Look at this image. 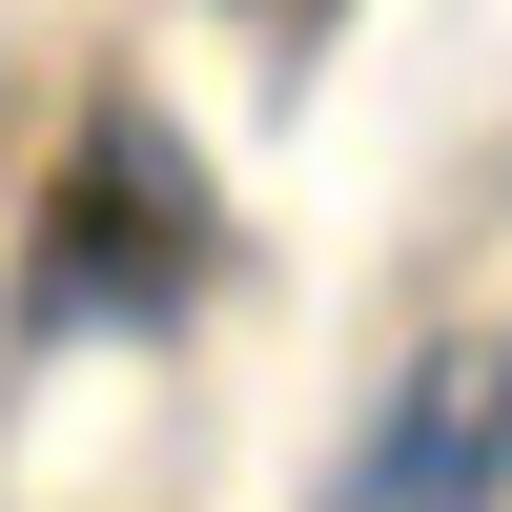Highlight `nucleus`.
<instances>
[{
	"mask_svg": "<svg viewBox=\"0 0 512 512\" xmlns=\"http://www.w3.org/2000/svg\"><path fill=\"white\" fill-rule=\"evenodd\" d=\"M226 21H328V0H226Z\"/></svg>",
	"mask_w": 512,
	"mask_h": 512,
	"instance_id": "7ed1b4c3",
	"label": "nucleus"
},
{
	"mask_svg": "<svg viewBox=\"0 0 512 512\" xmlns=\"http://www.w3.org/2000/svg\"><path fill=\"white\" fill-rule=\"evenodd\" d=\"M512 492V328H451V349L390 369V410L349 431L328 512H492Z\"/></svg>",
	"mask_w": 512,
	"mask_h": 512,
	"instance_id": "f03ea898",
	"label": "nucleus"
},
{
	"mask_svg": "<svg viewBox=\"0 0 512 512\" xmlns=\"http://www.w3.org/2000/svg\"><path fill=\"white\" fill-rule=\"evenodd\" d=\"M226 287V205H205L185 123L123 82V103H82L62 185H41V267H21V328L41 349H82V328H123V349H164V328Z\"/></svg>",
	"mask_w": 512,
	"mask_h": 512,
	"instance_id": "f257e3e1",
	"label": "nucleus"
}]
</instances>
